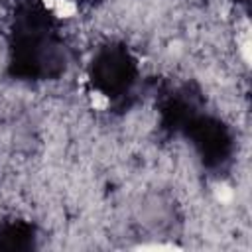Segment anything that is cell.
<instances>
[{"label":"cell","mask_w":252,"mask_h":252,"mask_svg":"<svg viewBox=\"0 0 252 252\" xmlns=\"http://www.w3.org/2000/svg\"><path fill=\"white\" fill-rule=\"evenodd\" d=\"M6 73L20 83L61 79L71 65L63 26L43 0H18L8 24Z\"/></svg>","instance_id":"1"},{"label":"cell","mask_w":252,"mask_h":252,"mask_svg":"<svg viewBox=\"0 0 252 252\" xmlns=\"http://www.w3.org/2000/svg\"><path fill=\"white\" fill-rule=\"evenodd\" d=\"M205 108L203 89L195 81H163L156 89L158 128L163 138H177L187 122Z\"/></svg>","instance_id":"4"},{"label":"cell","mask_w":252,"mask_h":252,"mask_svg":"<svg viewBox=\"0 0 252 252\" xmlns=\"http://www.w3.org/2000/svg\"><path fill=\"white\" fill-rule=\"evenodd\" d=\"M89 85L116 110H128L138 94L140 63L134 51L120 39L102 41L87 65Z\"/></svg>","instance_id":"2"},{"label":"cell","mask_w":252,"mask_h":252,"mask_svg":"<svg viewBox=\"0 0 252 252\" xmlns=\"http://www.w3.org/2000/svg\"><path fill=\"white\" fill-rule=\"evenodd\" d=\"M195 152L201 167L213 175L228 171L236 154V134L232 126L209 108L193 116L179 134Z\"/></svg>","instance_id":"3"},{"label":"cell","mask_w":252,"mask_h":252,"mask_svg":"<svg viewBox=\"0 0 252 252\" xmlns=\"http://www.w3.org/2000/svg\"><path fill=\"white\" fill-rule=\"evenodd\" d=\"M81 4H85V6H89V8H94V6H98L102 0H79Z\"/></svg>","instance_id":"6"},{"label":"cell","mask_w":252,"mask_h":252,"mask_svg":"<svg viewBox=\"0 0 252 252\" xmlns=\"http://www.w3.org/2000/svg\"><path fill=\"white\" fill-rule=\"evenodd\" d=\"M37 226L32 220L14 215H0V250L30 252L37 248Z\"/></svg>","instance_id":"5"}]
</instances>
